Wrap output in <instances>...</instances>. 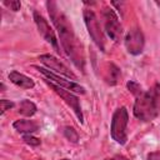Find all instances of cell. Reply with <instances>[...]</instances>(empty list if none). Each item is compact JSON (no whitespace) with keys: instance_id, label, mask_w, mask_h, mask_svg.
I'll use <instances>...</instances> for the list:
<instances>
[{"instance_id":"5b68a950","label":"cell","mask_w":160,"mask_h":160,"mask_svg":"<svg viewBox=\"0 0 160 160\" xmlns=\"http://www.w3.org/2000/svg\"><path fill=\"white\" fill-rule=\"evenodd\" d=\"M102 19H104V25H105V31L108 36L112 41H119L122 36V26L119 21L118 15L115 11L110 8H105L102 11Z\"/></svg>"},{"instance_id":"30bf717a","label":"cell","mask_w":160,"mask_h":160,"mask_svg":"<svg viewBox=\"0 0 160 160\" xmlns=\"http://www.w3.org/2000/svg\"><path fill=\"white\" fill-rule=\"evenodd\" d=\"M39 60L46 66L50 69V71L58 74V75H64L66 76L68 79L70 80H76V75L62 62L60 61L58 58H55L54 55H50V54H42L39 56Z\"/></svg>"},{"instance_id":"7a4b0ae2","label":"cell","mask_w":160,"mask_h":160,"mask_svg":"<svg viewBox=\"0 0 160 160\" xmlns=\"http://www.w3.org/2000/svg\"><path fill=\"white\" fill-rule=\"evenodd\" d=\"M134 116L144 122L152 121L160 114V84L155 82L149 90L136 95L132 108Z\"/></svg>"},{"instance_id":"9c48e42d","label":"cell","mask_w":160,"mask_h":160,"mask_svg":"<svg viewBox=\"0 0 160 160\" xmlns=\"http://www.w3.org/2000/svg\"><path fill=\"white\" fill-rule=\"evenodd\" d=\"M45 82L72 109V111L75 112V115H76V118L79 119V121L80 122H82L84 121V116H82V111H81V106H80V101H79V99L71 92V91H69V90H66V89H64V88H60V86H58V85H55V84H52L51 81H49V80H45Z\"/></svg>"},{"instance_id":"6da1fadb","label":"cell","mask_w":160,"mask_h":160,"mask_svg":"<svg viewBox=\"0 0 160 160\" xmlns=\"http://www.w3.org/2000/svg\"><path fill=\"white\" fill-rule=\"evenodd\" d=\"M46 8L50 15V19L58 31L59 41L61 42L62 50L69 56V59L74 62V65L81 71H84L85 69L84 46L78 39L71 22L69 21L68 16L61 11V9L58 6L55 1H48Z\"/></svg>"},{"instance_id":"e0dca14e","label":"cell","mask_w":160,"mask_h":160,"mask_svg":"<svg viewBox=\"0 0 160 160\" xmlns=\"http://www.w3.org/2000/svg\"><path fill=\"white\" fill-rule=\"evenodd\" d=\"M128 89L136 96V95H139L142 90H141V86L138 84V82H135V81H130V82H128Z\"/></svg>"},{"instance_id":"7402d4cb","label":"cell","mask_w":160,"mask_h":160,"mask_svg":"<svg viewBox=\"0 0 160 160\" xmlns=\"http://www.w3.org/2000/svg\"><path fill=\"white\" fill-rule=\"evenodd\" d=\"M60 160H69V159H60Z\"/></svg>"},{"instance_id":"ba28073f","label":"cell","mask_w":160,"mask_h":160,"mask_svg":"<svg viewBox=\"0 0 160 160\" xmlns=\"http://www.w3.org/2000/svg\"><path fill=\"white\" fill-rule=\"evenodd\" d=\"M125 48L131 55H140L145 46V38L142 31L139 28H134L129 30L124 39Z\"/></svg>"},{"instance_id":"5bb4252c","label":"cell","mask_w":160,"mask_h":160,"mask_svg":"<svg viewBox=\"0 0 160 160\" xmlns=\"http://www.w3.org/2000/svg\"><path fill=\"white\" fill-rule=\"evenodd\" d=\"M36 105L32 102V101H30V100H28V99H25V100H22V101H20V104H19V112L22 115V116H32L35 112H36Z\"/></svg>"},{"instance_id":"2e32d148","label":"cell","mask_w":160,"mask_h":160,"mask_svg":"<svg viewBox=\"0 0 160 160\" xmlns=\"http://www.w3.org/2000/svg\"><path fill=\"white\" fill-rule=\"evenodd\" d=\"M22 140H24L26 144L31 145V146H38V145H40V142H41L39 138H35V136H32L31 134H25V135H22Z\"/></svg>"},{"instance_id":"d6986e66","label":"cell","mask_w":160,"mask_h":160,"mask_svg":"<svg viewBox=\"0 0 160 160\" xmlns=\"http://www.w3.org/2000/svg\"><path fill=\"white\" fill-rule=\"evenodd\" d=\"M4 5L8 6V8H9L10 10H12V11H18V10H20V8H21L20 1H16V0H12V1H4Z\"/></svg>"},{"instance_id":"52a82bcc","label":"cell","mask_w":160,"mask_h":160,"mask_svg":"<svg viewBox=\"0 0 160 160\" xmlns=\"http://www.w3.org/2000/svg\"><path fill=\"white\" fill-rule=\"evenodd\" d=\"M32 18H34V21H35V24H36V28H38V30H39V32H40V35L58 51V52H60V48H59V40L56 39V35H55V32H54V30L51 29V26L49 25V22H48V20L39 12V11H36V10H34V12H32Z\"/></svg>"},{"instance_id":"ffe728a7","label":"cell","mask_w":160,"mask_h":160,"mask_svg":"<svg viewBox=\"0 0 160 160\" xmlns=\"http://www.w3.org/2000/svg\"><path fill=\"white\" fill-rule=\"evenodd\" d=\"M148 160H160V150L148 154Z\"/></svg>"},{"instance_id":"277c9868","label":"cell","mask_w":160,"mask_h":160,"mask_svg":"<svg viewBox=\"0 0 160 160\" xmlns=\"http://www.w3.org/2000/svg\"><path fill=\"white\" fill-rule=\"evenodd\" d=\"M82 18H84V22L85 26L88 29V32L90 35V38L92 39V41L96 44V46L101 50L105 51V39L99 24V20L95 15V12L91 9H84L82 11Z\"/></svg>"},{"instance_id":"9a60e30c","label":"cell","mask_w":160,"mask_h":160,"mask_svg":"<svg viewBox=\"0 0 160 160\" xmlns=\"http://www.w3.org/2000/svg\"><path fill=\"white\" fill-rule=\"evenodd\" d=\"M64 135H65V138H66L69 141L76 142V141L79 140V134L76 132V130H75L74 128H70V126L64 128Z\"/></svg>"},{"instance_id":"7c38bea8","label":"cell","mask_w":160,"mask_h":160,"mask_svg":"<svg viewBox=\"0 0 160 160\" xmlns=\"http://www.w3.org/2000/svg\"><path fill=\"white\" fill-rule=\"evenodd\" d=\"M14 129L21 134H32L35 131L39 130V124L34 120H28V119H20V120H16L14 124H12Z\"/></svg>"},{"instance_id":"44dd1931","label":"cell","mask_w":160,"mask_h":160,"mask_svg":"<svg viewBox=\"0 0 160 160\" xmlns=\"http://www.w3.org/2000/svg\"><path fill=\"white\" fill-rule=\"evenodd\" d=\"M106 160H129V159H126V158L122 156V155H115V156L109 158V159H106Z\"/></svg>"},{"instance_id":"8fae6325","label":"cell","mask_w":160,"mask_h":160,"mask_svg":"<svg viewBox=\"0 0 160 160\" xmlns=\"http://www.w3.org/2000/svg\"><path fill=\"white\" fill-rule=\"evenodd\" d=\"M9 80L14 85H16V86H19L21 89H32L35 86V82H34V80L31 78L19 72V71H15V70L9 74Z\"/></svg>"},{"instance_id":"3957f363","label":"cell","mask_w":160,"mask_h":160,"mask_svg":"<svg viewBox=\"0 0 160 160\" xmlns=\"http://www.w3.org/2000/svg\"><path fill=\"white\" fill-rule=\"evenodd\" d=\"M128 122H129V112L125 106L118 108L111 118L110 134L111 138L120 145H124L128 140Z\"/></svg>"},{"instance_id":"4fadbf2b","label":"cell","mask_w":160,"mask_h":160,"mask_svg":"<svg viewBox=\"0 0 160 160\" xmlns=\"http://www.w3.org/2000/svg\"><path fill=\"white\" fill-rule=\"evenodd\" d=\"M120 78H121L120 69L115 64H112V62L108 64V66H106V69L104 71V80L109 85H116Z\"/></svg>"},{"instance_id":"8992f818","label":"cell","mask_w":160,"mask_h":160,"mask_svg":"<svg viewBox=\"0 0 160 160\" xmlns=\"http://www.w3.org/2000/svg\"><path fill=\"white\" fill-rule=\"evenodd\" d=\"M35 69H38V70L46 78V80L51 81L52 84H55V85H58V86H60V88H64V89H66V90H69V91H71V92L85 94V89H84L81 85H79L78 82H75V81H72V80H69V79H66V78H61L60 75H58V74H55V72H52V71H50V70H48V69H45V68L35 66Z\"/></svg>"},{"instance_id":"ac0fdd59","label":"cell","mask_w":160,"mask_h":160,"mask_svg":"<svg viewBox=\"0 0 160 160\" xmlns=\"http://www.w3.org/2000/svg\"><path fill=\"white\" fill-rule=\"evenodd\" d=\"M14 102L10 101V100H6V99H1L0 100V106H1V114H4L5 111L10 110L11 108H14Z\"/></svg>"}]
</instances>
